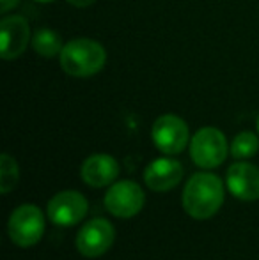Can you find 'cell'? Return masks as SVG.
Listing matches in <instances>:
<instances>
[{"label": "cell", "mask_w": 259, "mask_h": 260, "mask_svg": "<svg viewBox=\"0 0 259 260\" xmlns=\"http://www.w3.org/2000/svg\"><path fill=\"white\" fill-rule=\"evenodd\" d=\"M116 239V230L110 221L103 218H94L80 229L76 236V250L87 258L101 257L110 250Z\"/></svg>", "instance_id": "5"}, {"label": "cell", "mask_w": 259, "mask_h": 260, "mask_svg": "<svg viewBox=\"0 0 259 260\" xmlns=\"http://www.w3.org/2000/svg\"><path fill=\"white\" fill-rule=\"evenodd\" d=\"M151 137L163 154H180L188 144V126L178 115L167 113L153 124Z\"/></svg>", "instance_id": "7"}, {"label": "cell", "mask_w": 259, "mask_h": 260, "mask_svg": "<svg viewBox=\"0 0 259 260\" xmlns=\"http://www.w3.org/2000/svg\"><path fill=\"white\" fill-rule=\"evenodd\" d=\"M259 149V140L254 133L250 131H243V133L236 135L235 140L231 144V154L236 159H245V157H252Z\"/></svg>", "instance_id": "14"}, {"label": "cell", "mask_w": 259, "mask_h": 260, "mask_svg": "<svg viewBox=\"0 0 259 260\" xmlns=\"http://www.w3.org/2000/svg\"><path fill=\"white\" fill-rule=\"evenodd\" d=\"M36 2H43V4H50V2H53V0H36Z\"/></svg>", "instance_id": "18"}, {"label": "cell", "mask_w": 259, "mask_h": 260, "mask_svg": "<svg viewBox=\"0 0 259 260\" xmlns=\"http://www.w3.org/2000/svg\"><path fill=\"white\" fill-rule=\"evenodd\" d=\"M190 156L200 168L220 167L227 157V140L217 127H203L192 137Z\"/></svg>", "instance_id": "4"}, {"label": "cell", "mask_w": 259, "mask_h": 260, "mask_svg": "<svg viewBox=\"0 0 259 260\" xmlns=\"http://www.w3.org/2000/svg\"><path fill=\"white\" fill-rule=\"evenodd\" d=\"M227 189L233 197L252 202L259 199V168L250 163H235L227 170Z\"/></svg>", "instance_id": "11"}, {"label": "cell", "mask_w": 259, "mask_h": 260, "mask_svg": "<svg viewBox=\"0 0 259 260\" xmlns=\"http://www.w3.org/2000/svg\"><path fill=\"white\" fill-rule=\"evenodd\" d=\"M18 2H20V0H2V2H0V11L7 13V11L13 9L14 6H18Z\"/></svg>", "instance_id": "16"}, {"label": "cell", "mask_w": 259, "mask_h": 260, "mask_svg": "<svg viewBox=\"0 0 259 260\" xmlns=\"http://www.w3.org/2000/svg\"><path fill=\"white\" fill-rule=\"evenodd\" d=\"M18 177H20V172H18L16 159L9 154H2L0 157V191L2 195H7L16 186Z\"/></svg>", "instance_id": "15"}, {"label": "cell", "mask_w": 259, "mask_h": 260, "mask_svg": "<svg viewBox=\"0 0 259 260\" xmlns=\"http://www.w3.org/2000/svg\"><path fill=\"white\" fill-rule=\"evenodd\" d=\"M144 202V191L133 181L114 182L105 195V207L116 218H133L142 211Z\"/></svg>", "instance_id": "6"}, {"label": "cell", "mask_w": 259, "mask_h": 260, "mask_svg": "<svg viewBox=\"0 0 259 260\" xmlns=\"http://www.w3.org/2000/svg\"><path fill=\"white\" fill-rule=\"evenodd\" d=\"M183 179V167L172 157H158L151 161L144 170V182L153 191H169L176 188Z\"/></svg>", "instance_id": "10"}, {"label": "cell", "mask_w": 259, "mask_h": 260, "mask_svg": "<svg viewBox=\"0 0 259 260\" xmlns=\"http://www.w3.org/2000/svg\"><path fill=\"white\" fill-rule=\"evenodd\" d=\"M87 200L82 193L66 189L57 193L48 202L46 212L52 223L59 226H73L80 223L87 214Z\"/></svg>", "instance_id": "8"}, {"label": "cell", "mask_w": 259, "mask_h": 260, "mask_svg": "<svg viewBox=\"0 0 259 260\" xmlns=\"http://www.w3.org/2000/svg\"><path fill=\"white\" fill-rule=\"evenodd\" d=\"M31 39V28L25 18L6 16L0 21V53L6 60L20 57Z\"/></svg>", "instance_id": "9"}, {"label": "cell", "mask_w": 259, "mask_h": 260, "mask_svg": "<svg viewBox=\"0 0 259 260\" xmlns=\"http://www.w3.org/2000/svg\"><path fill=\"white\" fill-rule=\"evenodd\" d=\"M183 209L195 219H208L218 212L224 204V184L220 177L200 172L188 179L181 197Z\"/></svg>", "instance_id": "1"}, {"label": "cell", "mask_w": 259, "mask_h": 260, "mask_svg": "<svg viewBox=\"0 0 259 260\" xmlns=\"http://www.w3.org/2000/svg\"><path fill=\"white\" fill-rule=\"evenodd\" d=\"M80 175L91 188H103L118 179L119 163L108 154H93L82 163Z\"/></svg>", "instance_id": "12"}, {"label": "cell", "mask_w": 259, "mask_h": 260, "mask_svg": "<svg viewBox=\"0 0 259 260\" xmlns=\"http://www.w3.org/2000/svg\"><path fill=\"white\" fill-rule=\"evenodd\" d=\"M68 2L75 7H87V6H91L94 0H68Z\"/></svg>", "instance_id": "17"}, {"label": "cell", "mask_w": 259, "mask_h": 260, "mask_svg": "<svg viewBox=\"0 0 259 260\" xmlns=\"http://www.w3.org/2000/svg\"><path fill=\"white\" fill-rule=\"evenodd\" d=\"M107 60L105 48L93 39H75L64 45L61 66L68 75L85 78L101 71Z\"/></svg>", "instance_id": "2"}, {"label": "cell", "mask_w": 259, "mask_h": 260, "mask_svg": "<svg viewBox=\"0 0 259 260\" xmlns=\"http://www.w3.org/2000/svg\"><path fill=\"white\" fill-rule=\"evenodd\" d=\"M9 237L16 246L31 248L41 241L45 234V216L34 204H23L16 207L9 216L7 223Z\"/></svg>", "instance_id": "3"}, {"label": "cell", "mask_w": 259, "mask_h": 260, "mask_svg": "<svg viewBox=\"0 0 259 260\" xmlns=\"http://www.w3.org/2000/svg\"><path fill=\"white\" fill-rule=\"evenodd\" d=\"M32 46L41 57L52 58L55 57L57 53L63 52L64 45L63 39L57 32H53L52 28H39L34 34V39H32Z\"/></svg>", "instance_id": "13"}, {"label": "cell", "mask_w": 259, "mask_h": 260, "mask_svg": "<svg viewBox=\"0 0 259 260\" xmlns=\"http://www.w3.org/2000/svg\"><path fill=\"white\" fill-rule=\"evenodd\" d=\"M257 131H259V117H257Z\"/></svg>", "instance_id": "19"}]
</instances>
